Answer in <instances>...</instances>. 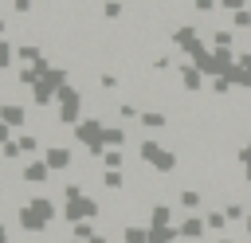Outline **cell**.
<instances>
[{"label": "cell", "mask_w": 251, "mask_h": 243, "mask_svg": "<svg viewBox=\"0 0 251 243\" xmlns=\"http://www.w3.org/2000/svg\"><path fill=\"white\" fill-rule=\"evenodd\" d=\"M55 216H59L55 200H51V196H43V192H35L31 200H24V204H20L16 223H20V231H27V235H47Z\"/></svg>", "instance_id": "obj_1"}, {"label": "cell", "mask_w": 251, "mask_h": 243, "mask_svg": "<svg viewBox=\"0 0 251 243\" xmlns=\"http://www.w3.org/2000/svg\"><path fill=\"white\" fill-rule=\"evenodd\" d=\"M137 157H141L149 169H157V172H176V165H180V157H176L173 149H165L157 137H141V141H137Z\"/></svg>", "instance_id": "obj_2"}, {"label": "cell", "mask_w": 251, "mask_h": 243, "mask_svg": "<svg viewBox=\"0 0 251 243\" xmlns=\"http://www.w3.org/2000/svg\"><path fill=\"white\" fill-rule=\"evenodd\" d=\"M75 141L90 153V157H102L106 153V122L102 118H82L75 125Z\"/></svg>", "instance_id": "obj_3"}, {"label": "cell", "mask_w": 251, "mask_h": 243, "mask_svg": "<svg viewBox=\"0 0 251 243\" xmlns=\"http://www.w3.org/2000/svg\"><path fill=\"white\" fill-rule=\"evenodd\" d=\"M55 122L59 125H78L82 122V90H75V86H63L59 90V98H55Z\"/></svg>", "instance_id": "obj_4"}, {"label": "cell", "mask_w": 251, "mask_h": 243, "mask_svg": "<svg viewBox=\"0 0 251 243\" xmlns=\"http://www.w3.org/2000/svg\"><path fill=\"white\" fill-rule=\"evenodd\" d=\"M102 216V204L94 196H78V200H63V223H86V219H98Z\"/></svg>", "instance_id": "obj_5"}, {"label": "cell", "mask_w": 251, "mask_h": 243, "mask_svg": "<svg viewBox=\"0 0 251 243\" xmlns=\"http://www.w3.org/2000/svg\"><path fill=\"white\" fill-rule=\"evenodd\" d=\"M20 180H24V184H47V180H51V165H47L43 157H31V161H24Z\"/></svg>", "instance_id": "obj_6"}, {"label": "cell", "mask_w": 251, "mask_h": 243, "mask_svg": "<svg viewBox=\"0 0 251 243\" xmlns=\"http://www.w3.org/2000/svg\"><path fill=\"white\" fill-rule=\"evenodd\" d=\"M176 74H180V86H184L188 94H200V90H204V78H208V74H204L196 63H180Z\"/></svg>", "instance_id": "obj_7"}, {"label": "cell", "mask_w": 251, "mask_h": 243, "mask_svg": "<svg viewBox=\"0 0 251 243\" xmlns=\"http://www.w3.org/2000/svg\"><path fill=\"white\" fill-rule=\"evenodd\" d=\"M43 161L51 165V172H67V169L75 165V153H71L67 145H47V149H43Z\"/></svg>", "instance_id": "obj_8"}, {"label": "cell", "mask_w": 251, "mask_h": 243, "mask_svg": "<svg viewBox=\"0 0 251 243\" xmlns=\"http://www.w3.org/2000/svg\"><path fill=\"white\" fill-rule=\"evenodd\" d=\"M0 122L8 129H24L27 125V106L24 102H0Z\"/></svg>", "instance_id": "obj_9"}, {"label": "cell", "mask_w": 251, "mask_h": 243, "mask_svg": "<svg viewBox=\"0 0 251 243\" xmlns=\"http://www.w3.org/2000/svg\"><path fill=\"white\" fill-rule=\"evenodd\" d=\"M176 231H180V239L200 243V239H204V231H208V223H204V216H184V219L176 223Z\"/></svg>", "instance_id": "obj_10"}, {"label": "cell", "mask_w": 251, "mask_h": 243, "mask_svg": "<svg viewBox=\"0 0 251 243\" xmlns=\"http://www.w3.org/2000/svg\"><path fill=\"white\" fill-rule=\"evenodd\" d=\"M16 59H20L24 67H39V63H47L39 43H16Z\"/></svg>", "instance_id": "obj_11"}, {"label": "cell", "mask_w": 251, "mask_h": 243, "mask_svg": "<svg viewBox=\"0 0 251 243\" xmlns=\"http://www.w3.org/2000/svg\"><path fill=\"white\" fill-rule=\"evenodd\" d=\"M137 125H141V129H149V133H161V129L169 125V114H165V110H141Z\"/></svg>", "instance_id": "obj_12"}, {"label": "cell", "mask_w": 251, "mask_h": 243, "mask_svg": "<svg viewBox=\"0 0 251 243\" xmlns=\"http://www.w3.org/2000/svg\"><path fill=\"white\" fill-rule=\"evenodd\" d=\"M122 243H153V235H149V227L145 223H122Z\"/></svg>", "instance_id": "obj_13"}, {"label": "cell", "mask_w": 251, "mask_h": 243, "mask_svg": "<svg viewBox=\"0 0 251 243\" xmlns=\"http://www.w3.org/2000/svg\"><path fill=\"white\" fill-rule=\"evenodd\" d=\"M196 39H200V27H196V24H180V27L173 31V43H176L180 51H184L188 43H196Z\"/></svg>", "instance_id": "obj_14"}, {"label": "cell", "mask_w": 251, "mask_h": 243, "mask_svg": "<svg viewBox=\"0 0 251 243\" xmlns=\"http://www.w3.org/2000/svg\"><path fill=\"white\" fill-rule=\"evenodd\" d=\"M126 180H129L126 169H106V172H102V188H106V192H122Z\"/></svg>", "instance_id": "obj_15"}, {"label": "cell", "mask_w": 251, "mask_h": 243, "mask_svg": "<svg viewBox=\"0 0 251 243\" xmlns=\"http://www.w3.org/2000/svg\"><path fill=\"white\" fill-rule=\"evenodd\" d=\"M169 223H173V208L157 200V204L149 208V227H169Z\"/></svg>", "instance_id": "obj_16"}, {"label": "cell", "mask_w": 251, "mask_h": 243, "mask_svg": "<svg viewBox=\"0 0 251 243\" xmlns=\"http://www.w3.org/2000/svg\"><path fill=\"white\" fill-rule=\"evenodd\" d=\"M212 47H216V51H231V47H235V31H231V27H216V31H212Z\"/></svg>", "instance_id": "obj_17"}, {"label": "cell", "mask_w": 251, "mask_h": 243, "mask_svg": "<svg viewBox=\"0 0 251 243\" xmlns=\"http://www.w3.org/2000/svg\"><path fill=\"white\" fill-rule=\"evenodd\" d=\"M106 149H126V125H106Z\"/></svg>", "instance_id": "obj_18"}, {"label": "cell", "mask_w": 251, "mask_h": 243, "mask_svg": "<svg viewBox=\"0 0 251 243\" xmlns=\"http://www.w3.org/2000/svg\"><path fill=\"white\" fill-rule=\"evenodd\" d=\"M176 204H180V208H188V212H192V208H200V192H196V188H188V184H184V188H176Z\"/></svg>", "instance_id": "obj_19"}, {"label": "cell", "mask_w": 251, "mask_h": 243, "mask_svg": "<svg viewBox=\"0 0 251 243\" xmlns=\"http://www.w3.org/2000/svg\"><path fill=\"white\" fill-rule=\"evenodd\" d=\"M16 141H20L24 157H35V153H39V137H35V133H16Z\"/></svg>", "instance_id": "obj_20"}, {"label": "cell", "mask_w": 251, "mask_h": 243, "mask_svg": "<svg viewBox=\"0 0 251 243\" xmlns=\"http://www.w3.org/2000/svg\"><path fill=\"white\" fill-rule=\"evenodd\" d=\"M102 165L106 169H126V149H106L102 153Z\"/></svg>", "instance_id": "obj_21"}, {"label": "cell", "mask_w": 251, "mask_h": 243, "mask_svg": "<svg viewBox=\"0 0 251 243\" xmlns=\"http://www.w3.org/2000/svg\"><path fill=\"white\" fill-rule=\"evenodd\" d=\"M204 223H208V231H224V227H227V216H224V208H212V212L204 216Z\"/></svg>", "instance_id": "obj_22"}, {"label": "cell", "mask_w": 251, "mask_h": 243, "mask_svg": "<svg viewBox=\"0 0 251 243\" xmlns=\"http://www.w3.org/2000/svg\"><path fill=\"white\" fill-rule=\"evenodd\" d=\"M20 157H24V149H20V141H16V137L0 145V161H20Z\"/></svg>", "instance_id": "obj_23"}, {"label": "cell", "mask_w": 251, "mask_h": 243, "mask_svg": "<svg viewBox=\"0 0 251 243\" xmlns=\"http://www.w3.org/2000/svg\"><path fill=\"white\" fill-rule=\"evenodd\" d=\"M102 16H106V20H122V16H126V4H122V0H106V4H102Z\"/></svg>", "instance_id": "obj_24"}, {"label": "cell", "mask_w": 251, "mask_h": 243, "mask_svg": "<svg viewBox=\"0 0 251 243\" xmlns=\"http://www.w3.org/2000/svg\"><path fill=\"white\" fill-rule=\"evenodd\" d=\"M208 86H212V94H216V98H227V94L235 90V82H231V78H212Z\"/></svg>", "instance_id": "obj_25"}, {"label": "cell", "mask_w": 251, "mask_h": 243, "mask_svg": "<svg viewBox=\"0 0 251 243\" xmlns=\"http://www.w3.org/2000/svg\"><path fill=\"white\" fill-rule=\"evenodd\" d=\"M231 27H235V31H247V27H251V8L231 12Z\"/></svg>", "instance_id": "obj_26"}, {"label": "cell", "mask_w": 251, "mask_h": 243, "mask_svg": "<svg viewBox=\"0 0 251 243\" xmlns=\"http://www.w3.org/2000/svg\"><path fill=\"white\" fill-rule=\"evenodd\" d=\"M12 59H16V47H12L8 39H0V71H8V67H12Z\"/></svg>", "instance_id": "obj_27"}, {"label": "cell", "mask_w": 251, "mask_h": 243, "mask_svg": "<svg viewBox=\"0 0 251 243\" xmlns=\"http://www.w3.org/2000/svg\"><path fill=\"white\" fill-rule=\"evenodd\" d=\"M118 118H122V122H137V118H141V110H137L133 102H122V106H118Z\"/></svg>", "instance_id": "obj_28"}, {"label": "cell", "mask_w": 251, "mask_h": 243, "mask_svg": "<svg viewBox=\"0 0 251 243\" xmlns=\"http://www.w3.org/2000/svg\"><path fill=\"white\" fill-rule=\"evenodd\" d=\"M235 161H239V165H243V180H247V184H251V153H247V149H243V145H239V153H235Z\"/></svg>", "instance_id": "obj_29"}, {"label": "cell", "mask_w": 251, "mask_h": 243, "mask_svg": "<svg viewBox=\"0 0 251 243\" xmlns=\"http://www.w3.org/2000/svg\"><path fill=\"white\" fill-rule=\"evenodd\" d=\"M149 67H153V71H169V67H173V59H169V55H153V63H149Z\"/></svg>", "instance_id": "obj_30"}, {"label": "cell", "mask_w": 251, "mask_h": 243, "mask_svg": "<svg viewBox=\"0 0 251 243\" xmlns=\"http://www.w3.org/2000/svg\"><path fill=\"white\" fill-rule=\"evenodd\" d=\"M192 8H196V12H216L220 0H192Z\"/></svg>", "instance_id": "obj_31"}, {"label": "cell", "mask_w": 251, "mask_h": 243, "mask_svg": "<svg viewBox=\"0 0 251 243\" xmlns=\"http://www.w3.org/2000/svg\"><path fill=\"white\" fill-rule=\"evenodd\" d=\"M220 8L224 12H239V8H251V4L247 0H220Z\"/></svg>", "instance_id": "obj_32"}, {"label": "cell", "mask_w": 251, "mask_h": 243, "mask_svg": "<svg viewBox=\"0 0 251 243\" xmlns=\"http://www.w3.org/2000/svg\"><path fill=\"white\" fill-rule=\"evenodd\" d=\"M98 82H102V90H114L118 86V74H98Z\"/></svg>", "instance_id": "obj_33"}, {"label": "cell", "mask_w": 251, "mask_h": 243, "mask_svg": "<svg viewBox=\"0 0 251 243\" xmlns=\"http://www.w3.org/2000/svg\"><path fill=\"white\" fill-rule=\"evenodd\" d=\"M12 8H16L20 16H27V12H31V0H12Z\"/></svg>", "instance_id": "obj_34"}, {"label": "cell", "mask_w": 251, "mask_h": 243, "mask_svg": "<svg viewBox=\"0 0 251 243\" xmlns=\"http://www.w3.org/2000/svg\"><path fill=\"white\" fill-rule=\"evenodd\" d=\"M4 141H12V129H8L4 122H0V145H4Z\"/></svg>", "instance_id": "obj_35"}, {"label": "cell", "mask_w": 251, "mask_h": 243, "mask_svg": "<svg viewBox=\"0 0 251 243\" xmlns=\"http://www.w3.org/2000/svg\"><path fill=\"white\" fill-rule=\"evenodd\" d=\"M0 243H8V223L0 219Z\"/></svg>", "instance_id": "obj_36"}, {"label": "cell", "mask_w": 251, "mask_h": 243, "mask_svg": "<svg viewBox=\"0 0 251 243\" xmlns=\"http://www.w3.org/2000/svg\"><path fill=\"white\" fill-rule=\"evenodd\" d=\"M90 243H110V235H102V231H98V235H94Z\"/></svg>", "instance_id": "obj_37"}, {"label": "cell", "mask_w": 251, "mask_h": 243, "mask_svg": "<svg viewBox=\"0 0 251 243\" xmlns=\"http://www.w3.org/2000/svg\"><path fill=\"white\" fill-rule=\"evenodd\" d=\"M243 231H247V235H251V212H247V219H243Z\"/></svg>", "instance_id": "obj_38"}, {"label": "cell", "mask_w": 251, "mask_h": 243, "mask_svg": "<svg viewBox=\"0 0 251 243\" xmlns=\"http://www.w3.org/2000/svg\"><path fill=\"white\" fill-rule=\"evenodd\" d=\"M4 31H8V24H4V20H0V39H4Z\"/></svg>", "instance_id": "obj_39"}, {"label": "cell", "mask_w": 251, "mask_h": 243, "mask_svg": "<svg viewBox=\"0 0 251 243\" xmlns=\"http://www.w3.org/2000/svg\"><path fill=\"white\" fill-rule=\"evenodd\" d=\"M243 149H247V153H251V137H247V141H243Z\"/></svg>", "instance_id": "obj_40"}, {"label": "cell", "mask_w": 251, "mask_h": 243, "mask_svg": "<svg viewBox=\"0 0 251 243\" xmlns=\"http://www.w3.org/2000/svg\"><path fill=\"white\" fill-rule=\"evenodd\" d=\"M216 243H235V239H216Z\"/></svg>", "instance_id": "obj_41"}, {"label": "cell", "mask_w": 251, "mask_h": 243, "mask_svg": "<svg viewBox=\"0 0 251 243\" xmlns=\"http://www.w3.org/2000/svg\"><path fill=\"white\" fill-rule=\"evenodd\" d=\"M71 243H78V239H71Z\"/></svg>", "instance_id": "obj_42"}, {"label": "cell", "mask_w": 251, "mask_h": 243, "mask_svg": "<svg viewBox=\"0 0 251 243\" xmlns=\"http://www.w3.org/2000/svg\"><path fill=\"white\" fill-rule=\"evenodd\" d=\"M247 4H251V0H247Z\"/></svg>", "instance_id": "obj_43"}]
</instances>
